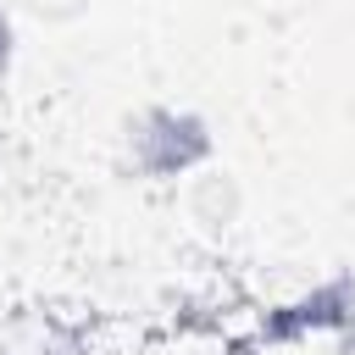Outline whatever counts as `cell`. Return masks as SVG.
Wrapping results in <instances>:
<instances>
[{
  "label": "cell",
  "instance_id": "cell-1",
  "mask_svg": "<svg viewBox=\"0 0 355 355\" xmlns=\"http://www.w3.org/2000/svg\"><path fill=\"white\" fill-rule=\"evenodd\" d=\"M128 161L139 178H155V183H178L200 166H211V128L205 116L194 111H178V105H144L139 116H128Z\"/></svg>",
  "mask_w": 355,
  "mask_h": 355
},
{
  "label": "cell",
  "instance_id": "cell-2",
  "mask_svg": "<svg viewBox=\"0 0 355 355\" xmlns=\"http://www.w3.org/2000/svg\"><path fill=\"white\" fill-rule=\"evenodd\" d=\"M183 211H189V222L200 233H227L244 216V189H239V178L227 166L211 161V166H200V172L183 178Z\"/></svg>",
  "mask_w": 355,
  "mask_h": 355
},
{
  "label": "cell",
  "instance_id": "cell-3",
  "mask_svg": "<svg viewBox=\"0 0 355 355\" xmlns=\"http://www.w3.org/2000/svg\"><path fill=\"white\" fill-rule=\"evenodd\" d=\"M11 6V17H28V22H50V28H61V22H78L94 0H6Z\"/></svg>",
  "mask_w": 355,
  "mask_h": 355
},
{
  "label": "cell",
  "instance_id": "cell-4",
  "mask_svg": "<svg viewBox=\"0 0 355 355\" xmlns=\"http://www.w3.org/2000/svg\"><path fill=\"white\" fill-rule=\"evenodd\" d=\"M11 55H17V22H11V6L0 0V78H6Z\"/></svg>",
  "mask_w": 355,
  "mask_h": 355
}]
</instances>
